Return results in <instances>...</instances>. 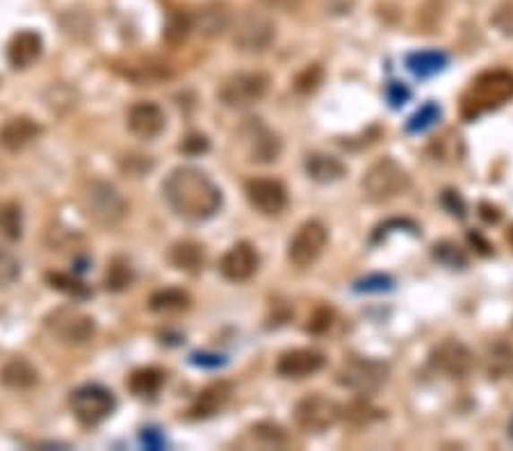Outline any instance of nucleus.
<instances>
[{
  "label": "nucleus",
  "instance_id": "obj_25",
  "mask_svg": "<svg viewBox=\"0 0 513 451\" xmlns=\"http://www.w3.org/2000/svg\"><path fill=\"white\" fill-rule=\"evenodd\" d=\"M445 65H448V55L439 53V50H420V53L406 57V66L420 78L439 74V71L445 69Z\"/></svg>",
  "mask_w": 513,
  "mask_h": 451
},
{
  "label": "nucleus",
  "instance_id": "obj_17",
  "mask_svg": "<svg viewBox=\"0 0 513 451\" xmlns=\"http://www.w3.org/2000/svg\"><path fill=\"white\" fill-rule=\"evenodd\" d=\"M233 25V12L226 5L224 0H213V3H205L199 12H196L195 21H192V28H195L199 35L208 37H220L226 30H230Z\"/></svg>",
  "mask_w": 513,
  "mask_h": 451
},
{
  "label": "nucleus",
  "instance_id": "obj_14",
  "mask_svg": "<svg viewBox=\"0 0 513 451\" xmlns=\"http://www.w3.org/2000/svg\"><path fill=\"white\" fill-rule=\"evenodd\" d=\"M431 365L452 378H465L474 368V356L465 344L445 340L431 353Z\"/></svg>",
  "mask_w": 513,
  "mask_h": 451
},
{
  "label": "nucleus",
  "instance_id": "obj_6",
  "mask_svg": "<svg viewBox=\"0 0 513 451\" xmlns=\"http://www.w3.org/2000/svg\"><path fill=\"white\" fill-rule=\"evenodd\" d=\"M233 46L242 53H265L276 41V23L263 12H245L230 25Z\"/></svg>",
  "mask_w": 513,
  "mask_h": 451
},
{
  "label": "nucleus",
  "instance_id": "obj_38",
  "mask_svg": "<svg viewBox=\"0 0 513 451\" xmlns=\"http://www.w3.org/2000/svg\"><path fill=\"white\" fill-rule=\"evenodd\" d=\"M319 82H322V69H319L317 65H310V66H306L304 71H301L294 87H297V91H304V94H309V91L317 90Z\"/></svg>",
  "mask_w": 513,
  "mask_h": 451
},
{
  "label": "nucleus",
  "instance_id": "obj_42",
  "mask_svg": "<svg viewBox=\"0 0 513 451\" xmlns=\"http://www.w3.org/2000/svg\"><path fill=\"white\" fill-rule=\"evenodd\" d=\"M507 239H509V242L513 244V226H511V229H509V233H507Z\"/></svg>",
  "mask_w": 513,
  "mask_h": 451
},
{
  "label": "nucleus",
  "instance_id": "obj_27",
  "mask_svg": "<svg viewBox=\"0 0 513 451\" xmlns=\"http://www.w3.org/2000/svg\"><path fill=\"white\" fill-rule=\"evenodd\" d=\"M187 306H190V297L180 290H162V292H155L149 301V308L155 313H178Z\"/></svg>",
  "mask_w": 513,
  "mask_h": 451
},
{
  "label": "nucleus",
  "instance_id": "obj_3",
  "mask_svg": "<svg viewBox=\"0 0 513 451\" xmlns=\"http://www.w3.org/2000/svg\"><path fill=\"white\" fill-rule=\"evenodd\" d=\"M80 210L96 226L110 229L126 219L128 204L124 194L108 180H90L80 189Z\"/></svg>",
  "mask_w": 513,
  "mask_h": 451
},
{
  "label": "nucleus",
  "instance_id": "obj_15",
  "mask_svg": "<svg viewBox=\"0 0 513 451\" xmlns=\"http://www.w3.org/2000/svg\"><path fill=\"white\" fill-rule=\"evenodd\" d=\"M258 251L251 247L249 242H238L224 253V258L220 263L222 276L233 281V283H245L258 272Z\"/></svg>",
  "mask_w": 513,
  "mask_h": 451
},
{
  "label": "nucleus",
  "instance_id": "obj_5",
  "mask_svg": "<svg viewBox=\"0 0 513 451\" xmlns=\"http://www.w3.org/2000/svg\"><path fill=\"white\" fill-rule=\"evenodd\" d=\"M46 328L57 343L69 344V347H80V344H87L94 337V319L87 313L78 310V308L62 306L50 310L44 319Z\"/></svg>",
  "mask_w": 513,
  "mask_h": 451
},
{
  "label": "nucleus",
  "instance_id": "obj_36",
  "mask_svg": "<svg viewBox=\"0 0 513 451\" xmlns=\"http://www.w3.org/2000/svg\"><path fill=\"white\" fill-rule=\"evenodd\" d=\"M254 436L258 438V440L267 442V445H283V442L288 440V436H285L283 429H281L279 424H269V421L256 424Z\"/></svg>",
  "mask_w": 513,
  "mask_h": 451
},
{
  "label": "nucleus",
  "instance_id": "obj_22",
  "mask_svg": "<svg viewBox=\"0 0 513 451\" xmlns=\"http://www.w3.org/2000/svg\"><path fill=\"white\" fill-rule=\"evenodd\" d=\"M0 381L12 390H30L39 381V374L25 358H12L0 369Z\"/></svg>",
  "mask_w": 513,
  "mask_h": 451
},
{
  "label": "nucleus",
  "instance_id": "obj_4",
  "mask_svg": "<svg viewBox=\"0 0 513 451\" xmlns=\"http://www.w3.org/2000/svg\"><path fill=\"white\" fill-rule=\"evenodd\" d=\"M411 187L409 171L393 158H381L370 164L363 176L365 199L372 204H388Z\"/></svg>",
  "mask_w": 513,
  "mask_h": 451
},
{
  "label": "nucleus",
  "instance_id": "obj_16",
  "mask_svg": "<svg viewBox=\"0 0 513 451\" xmlns=\"http://www.w3.org/2000/svg\"><path fill=\"white\" fill-rule=\"evenodd\" d=\"M128 130L140 139H153L165 130V112L151 100H140L128 109Z\"/></svg>",
  "mask_w": 513,
  "mask_h": 451
},
{
  "label": "nucleus",
  "instance_id": "obj_34",
  "mask_svg": "<svg viewBox=\"0 0 513 451\" xmlns=\"http://www.w3.org/2000/svg\"><path fill=\"white\" fill-rule=\"evenodd\" d=\"M48 283L56 290H60V292L71 294V297H87V294H90L80 281H75V278L71 276H65V273H48Z\"/></svg>",
  "mask_w": 513,
  "mask_h": 451
},
{
  "label": "nucleus",
  "instance_id": "obj_7",
  "mask_svg": "<svg viewBox=\"0 0 513 451\" xmlns=\"http://www.w3.org/2000/svg\"><path fill=\"white\" fill-rule=\"evenodd\" d=\"M238 144L247 162L269 164L281 155V139L274 130H269L260 119H247L238 128Z\"/></svg>",
  "mask_w": 513,
  "mask_h": 451
},
{
  "label": "nucleus",
  "instance_id": "obj_20",
  "mask_svg": "<svg viewBox=\"0 0 513 451\" xmlns=\"http://www.w3.org/2000/svg\"><path fill=\"white\" fill-rule=\"evenodd\" d=\"M304 169L306 174H309L310 180L315 183H322V185H329V183H338L344 174H347V167L340 162L335 155L329 153H309L304 160Z\"/></svg>",
  "mask_w": 513,
  "mask_h": 451
},
{
  "label": "nucleus",
  "instance_id": "obj_2",
  "mask_svg": "<svg viewBox=\"0 0 513 451\" xmlns=\"http://www.w3.org/2000/svg\"><path fill=\"white\" fill-rule=\"evenodd\" d=\"M513 99V74L504 69L483 71L473 80L470 90L461 100V115L465 119H477L489 109L502 108Z\"/></svg>",
  "mask_w": 513,
  "mask_h": 451
},
{
  "label": "nucleus",
  "instance_id": "obj_11",
  "mask_svg": "<svg viewBox=\"0 0 513 451\" xmlns=\"http://www.w3.org/2000/svg\"><path fill=\"white\" fill-rule=\"evenodd\" d=\"M329 242V233L322 221H306L301 223L300 230L294 233V238L288 244V260L294 267L306 269L315 263L326 248Z\"/></svg>",
  "mask_w": 513,
  "mask_h": 451
},
{
  "label": "nucleus",
  "instance_id": "obj_19",
  "mask_svg": "<svg viewBox=\"0 0 513 451\" xmlns=\"http://www.w3.org/2000/svg\"><path fill=\"white\" fill-rule=\"evenodd\" d=\"M41 37L32 30H21L12 37L10 46H7V60L14 69H28L35 65L41 55Z\"/></svg>",
  "mask_w": 513,
  "mask_h": 451
},
{
  "label": "nucleus",
  "instance_id": "obj_30",
  "mask_svg": "<svg viewBox=\"0 0 513 451\" xmlns=\"http://www.w3.org/2000/svg\"><path fill=\"white\" fill-rule=\"evenodd\" d=\"M23 221H21V208L14 204L0 205V233L7 239H19Z\"/></svg>",
  "mask_w": 513,
  "mask_h": 451
},
{
  "label": "nucleus",
  "instance_id": "obj_40",
  "mask_svg": "<svg viewBox=\"0 0 513 451\" xmlns=\"http://www.w3.org/2000/svg\"><path fill=\"white\" fill-rule=\"evenodd\" d=\"M205 149H208V142H205L204 134H190V137L185 139L183 151H187V153H201Z\"/></svg>",
  "mask_w": 513,
  "mask_h": 451
},
{
  "label": "nucleus",
  "instance_id": "obj_18",
  "mask_svg": "<svg viewBox=\"0 0 513 451\" xmlns=\"http://www.w3.org/2000/svg\"><path fill=\"white\" fill-rule=\"evenodd\" d=\"M324 368V356L315 349H292L276 362V372L283 378H306Z\"/></svg>",
  "mask_w": 513,
  "mask_h": 451
},
{
  "label": "nucleus",
  "instance_id": "obj_33",
  "mask_svg": "<svg viewBox=\"0 0 513 451\" xmlns=\"http://www.w3.org/2000/svg\"><path fill=\"white\" fill-rule=\"evenodd\" d=\"M434 256L439 263H443L445 267H464L468 263L465 253L452 242H440L434 247Z\"/></svg>",
  "mask_w": 513,
  "mask_h": 451
},
{
  "label": "nucleus",
  "instance_id": "obj_1",
  "mask_svg": "<svg viewBox=\"0 0 513 451\" xmlns=\"http://www.w3.org/2000/svg\"><path fill=\"white\" fill-rule=\"evenodd\" d=\"M162 194L170 208L187 221H205L222 208V189L205 171L196 167H178L167 176Z\"/></svg>",
  "mask_w": 513,
  "mask_h": 451
},
{
  "label": "nucleus",
  "instance_id": "obj_37",
  "mask_svg": "<svg viewBox=\"0 0 513 451\" xmlns=\"http://www.w3.org/2000/svg\"><path fill=\"white\" fill-rule=\"evenodd\" d=\"M493 25L498 28L502 35L507 37H513V0H507V3H502V5L495 10L493 14Z\"/></svg>",
  "mask_w": 513,
  "mask_h": 451
},
{
  "label": "nucleus",
  "instance_id": "obj_13",
  "mask_svg": "<svg viewBox=\"0 0 513 451\" xmlns=\"http://www.w3.org/2000/svg\"><path fill=\"white\" fill-rule=\"evenodd\" d=\"M247 199L265 217H276L288 205V189L274 178H254L247 183Z\"/></svg>",
  "mask_w": 513,
  "mask_h": 451
},
{
  "label": "nucleus",
  "instance_id": "obj_29",
  "mask_svg": "<svg viewBox=\"0 0 513 451\" xmlns=\"http://www.w3.org/2000/svg\"><path fill=\"white\" fill-rule=\"evenodd\" d=\"M162 381H165V374L160 369H140L130 377V390L137 395H153L160 390Z\"/></svg>",
  "mask_w": 513,
  "mask_h": 451
},
{
  "label": "nucleus",
  "instance_id": "obj_21",
  "mask_svg": "<svg viewBox=\"0 0 513 451\" xmlns=\"http://www.w3.org/2000/svg\"><path fill=\"white\" fill-rule=\"evenodd\" d=\"M41 133L39 126L28 117H14V119L5 121V126L0 128V144L5 146L7 151L16 153V151L25 149L30 144L32 139Z\"/></svg>",
  "mask_w": 513,
  "mask_h": 451
},
{
  "label": "nucleus",
  "instance_id": "obj_24",
  "mask_svg": "<svg viewBox=\"0 0 513 451\" xmlns=\"http://www.w3.org/2000/svg\"><path fill=\"white\" fill-rule=\"evenodd\" d=\"M230 397V386L229 383H214V386L205 387L204 392L196 399L195 408H192V415L195 417H210L220 411Z\"/></svg>",
  "mask_w": 513,
  "mask_h": 451
},
{
  "label": "nucleus",
  "instance_id": "obj_9",
  "mask_svg": "<svg viewBox=\"0 0 513 451\" xmlns=\"http://www.w3.org/2000/svg\"><path fill=\"white\" fill-rule=\"evenodd\" d=\"M340 417V406L334 399L324 397L319 392L306 395L294 406V421L306 433H324L334 427Z\"/></svg>",
  "mask_w": 513,
  "mask_h": 451
},
{
  "label": "nucleus",
  "instance_id": "obj_28",
  "mask_svg": "<svg viewBox=\"0 0 513 451\" xmlns=\"http://www.w3.org/2000/svg\"><path fill=\"white\" fill-rule=\"evenodd\" d=\"M190 30H192V21L187 19L183 12H176V14H171L170 19H167L162 37H165V41L170 46H180L185 39H187Z\"/></svg>",
  "mask_w": 513,
  "mask_h": 451
},
{
  "label": "nucleus",
  "instance_id": "obj_26",
  "mask_svg": "<svg viewBox=\"0 0 513 451\" xmlns=\"http://www.w3.org/2000/svg\"><path fill=\"white\" fill-rule=\"evenodd\" d=\"M60 23L62 30L78 41L87 39V37L91 35V28H94V23H91L90 14H87L85 10H66L65 14L60 16Z\"/></svg>",
  "mask_w": 513,
  "mask_h": 451
},
{
  "label": "nucleus",
  "instance_id": "obj_8",
  "mask_svg": "<svg viewBox=\"0 0 513 451\" xmlns=\"http://www.w3.org/2000/svg\"><path fill=\"white\" fill-rule=\"evenodd\" d=\"M388 381V365L374 358H347L338 369V383L356 395H374Z\"/></svg>",
  "mask_w": 513,
  "mask_h": 451
},
{
  "label": "nucleus",
  "instance_id": "obj_23",
  "mask_svg": "<svg viewBox=\"0 0 513 451\" xmlns=\"http://www.w3.org/2000/svg\"><path fill=\"white\" fill-rule=\"evenodd\" d=\"M170 260L180 272L196 273L204 267V247L196 242H178L171 247Z\"/></svg>",
  "mask_w": 513,
  "mask_h": 451
},
{
  "label": "nucleus",
  "instance_id": "obj_31",
  "mask_svg": "<svg viewBox=\"0 0 513 451\" xmlns=\"http://www.w3.org/2000/svg\"><path fill=\"white\" fill-rule=\"evenodd\" d=\"M133 283V272H130V265L124 263V260H115L108 269V278H105V285L108 290H126Z\"/></svg>",
  "mask_w": 513,
  "mask_h": 451
},
{
  "label": "nucleus",
  "instance_id": "obj_10",
  "mask_svg": "<svg viewBox=\"0 0 513 451\" xmlns=\"http://www.w3.org/2000/svg\"><path fill=\"white\" fill-rule=\"evenodd\" d=\"M269 90V78L265 74H235L222 82L220 96L226 108H249L265 99Z\"/></svg>",
  "mask_w": 513,
  "mask_h": 451
},
{
  "label": "nucleus",
  "instance_id": "obj_41",
  "mask_svg": "<svg viewBox=\"0 0 513 451\" xmlns=\"http://www.w3.org/2000/svg\"><path fill=\"white\" fill-rule=\"evenodd\" d=\"M269 10H297L304 0H260Z\"/></svg>",
  "mask_w": 513,
  "mask_h": 451
},
{
  "label": "nucleus",
  "instance_id": "obj_39",
  "mask_svg": "<svg viewBox=\"0 0 513 451\" xmlns=\"http://www.w3.org/2000/svg\"><path fill=\"white\" fill-rule=\"evenodd\" d=\"M509 368H513V351H509L507 347H495L493 351H491L489 372L504 374V372H509Z\"/></svg>",
  "mask_w": 513,
  "mask_h": 451
},
{
  "label": "nucleus",
  "instance_id": "obj_12",
  "mask_svg": "<svg viewBox=\"0 0 513 451\" xmlns=\"http://www.w3.org/2000/svg\"><path fill=\"white\" fill-rule=\"evenodd\" d=\"M71 411L83 424H99L115 411V397L100 386H83L71 395Z\"/></svg>",
  "mask_w": 513,
  "mask_h": 451
},
{
  "label": "nucleus",
  "instance_id": "obj_35",
  "mask_svg": "<svg viewBox=\"0 0 513 451\" xmlns=\"http://www.w3.org/2000/svg\"><path fill=\"white\" fill-rule=\"evenodd\" d=\"M439 117H440V109L436 108L434 103L424 105L418 115L409 121V133H422V130H427L429 126H434V121H439Z\"/></svg>",
  "mask_w": 513,
  "mask_h": 451
},
{
  "label": "nucleus",
  "instance_id": "obj_32",
  "mask_svg": "<svg viewBox=\"0 0 513 451\" xmlns=\"http://www.w3.org/2000/svg\"><path fill=\"white\" fill-rule=\"evenodd\" d=\"M19 273L21 267L19 260L14 258V253L0 244V288H10L16 278H19Z\"/></svg>",
  "mask_w": 513,
  "mask_h": 451
}]
</instances>
